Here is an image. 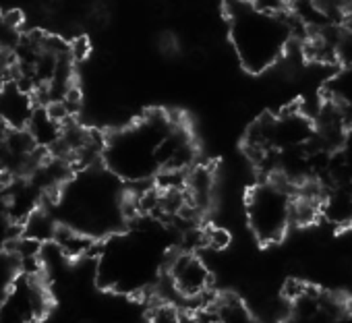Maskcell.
Listing matches in <instances>:
<instances>
[{
	"label": "cell",
	"instance_id": "2",
	"mask_svg": "<svg viewBox=\"0 0 352 323\" xmlns=\"http://www.w3.org/2000/svg\"><path fill=\"white\" fill-rule=\"evenodd\" d=\"M224 15L232 48L245 71L259 75L286 54L294 27L282 13L255 0H224Z\"/></svg>",
	"mask_w": 352,
	"mask_h": 323
},
{
	"label": "cell",
	"instance_id": "15",
	"mask_svg": "<svg viewBox=\"0 0 352 323\" xmlns=\"http://www.w3.org/2000/svg\"><path fill=\"white\" fill-rule=\"evenodd\" d=\"M21 274L17 257L11 251H0V298L7 294L15 278Z\"/></svg>",
	"mask_w": 352,
	"mask_h": 323
},
{
	"label": "cell",
	"instance_id": "17",
	"mask_svg": "<svg viewBox=\"0 0 352 323\" xmlns=\"http://www.w3.org/2000/svg\"><path fill=\"white\" fill-rule=\"evenodd\" d=\"M181 311L176 309L172 302L162 300L157 304L151 307L149 311V323H179L181 321Z\"/></svg>",
	"mask_w": 352,
	"mask_h": 323
},
{
	"label": "cell",
	"instance_id": "10",
	"mask_svg": "<svg viewBox=\"0 0 352 323\" xmlns=\"http://www.w3.org/2000/svg\"><path fill=\"white\" fill-rule=\"evenodd\" d=\"M63 124L65 122L56 120L46 110V106L42 104L38 108L34 106V110H32V114H30V118L25 122V129H28V133L32 135V139L36 141V145L40 149H54L60 135H63Z\"/></svg>",
	"mask_w": 352,
	"mask_h": 323
},
{
	"label": "cell",
	"instance_id": "3",
	"mask_svg": "<svg viewBox=\"0 0 352 323\" xmlns=\"http://www.w3.org/2000/svg\"><path fill=\"white\" fill-rule=\"evenodd\" d=\"M172 122L166 112H149L114 131L104 139L102 166L122 183L153 181L162 170L160 149Z\"/></svg>",
	"mask_w": 352,
	"mask_h": 323
},
{
	"label": "cell",
	"instance_id": "18",
	"mask_svg": "<svg viewBox=\"0 0 352 323\" xmlns=\"http://www.w3.org/2000/svg\"><path fill=\"white\" fill-rule=\"evenodd\" d=\"M19 224L7 214L5 205L0 203V251H9V245L15 241V230Z\"/></svg>",
	"mask_w": 352,
	"mask_h": 323
},
{
	"label": "cell",
	"instance_id": "4",
	"mask_svg": "<svg viewBox=\"0 0 352 323\" xmlns=\"http://www.w3.org/2000/svg\"><path fill=\"white\" fill-rule=\"evenodd\" d=\"M162 249L149 232L112 234L100 255V280L118 292H141L157 280Z\"/></svg>",
	"mask_w": 352,
	"mask_h": 323
},
{
	"label": "cell",
	"instance_id": "8",
	"mask_svg": "<svg viewBox=\"0 0 352 323\" xmlns=\"http://www.w3.org/2000/svg\"><path fill=\"white\" fill-rule=\"evenodd\" d=\"M166 271L172 290L183 298H199L210 290L212 274L201 257H197L195 253L185 251L174 255L168 261Z\"/></svg>",
	"mask_w": 352,
	"mask_h": 323
},
{
	"label": "cell",
	"instance_id": "1",
	"mask_svg": "<svg viewBox=\"0 0 352 323\" xmlns=\"http://www.w3.org/2000/svg\"><path fill=\"white\" fill-rule=\"evenodd\" d=\"M122 181L104 166H85L58 189V210L65 226H71L94 241L116 234L126 218Z\"/></svg>",
	"mask_w": 352,
	"mask_h": 323
},
{
	"label": "cell",
	"instance_id": "6",
	"mask_svg": "<svg viewBox=\"0 0 352 323\" xmlns=\"http://www.w3.org/2000/svg\"><path fill=\"white\" fill-rule=\"evenodd\" d=\"M317 122L300 108H286L257 120L249 133L251 151L261 159L267 153L305 149L317 141Z\"/></svg>",
	"mask_w": 352,
	"mask_h": 323
},
{
	"label": "cell",
	"instance_id": "14",
	"mask_svg": "<svg viewBox=\"0 0 352 323\" xmlns=\"http://www.w3.org/2000/svg\"><path fill=\"white\" fill-rule=\"evenodd\" d=\"M214 309L218 315V323H259L251 315V311L241 300H234V298L222 300Z\"/></svg>",
	"mask_w": 352,
	"mask_h": 323
},
{
	"label": "cell",
	"instance_id": "13",
	"mask_svg": "<svg viewBox=\"0 0 352 323\" xmlns=\"http://www.w3.org/2000/svg\"><path fill=\"white\" fill-rule=\"evenodd\" d=\"M327 102L342 112L344 120L352 118V67H344V71L329 81Z\"/></svg>",
	"mask_w": 352,
	"mask_h": 323
},
{
	"label": "cell",
	"instance_id": "5",
	"mask_svg": "<svg viewBox=\"0 0 352 323\" xmlns=\"http://www.w3.org/2000/svg\"><path fill=\"white\" fill-rule=\"evenodd\" d=\"M292 189L280 179H267L251 187L245 212L249 228L261 245H274L284 238L292 224Z\"/></svg>",
	"mask_w": 352,
	"mask_h": 323
},
{
	"label": "cell",
	"instance_id": "11",
	"mask_svg": "<svg viewBox=\"0 0 352 323\" xmlns=\"http://www.w3.org/2000/svg\"><path fill=\"white\" fill-rule=\"evenodd\" d=\"M327 185L344 183L352 187V126H348L338 143V147L329 153L327 164Z\"/></svg>",
	"mask_w": 352,
	"mask_h": 323
},
{
	"label": "cell",
	"instance_id": "16",
	"mask_svg": "<svg viewBox=\"0 0 352 323\" xmlns=\"http://www.w3.org/2000/svg\"><path fill=\"white\" fill-rule=\"evenodd\" d=\"M336 60L344 67H352V23H346L336 34Z\"/></svg>",
	"mask_w": 352,
	"mask_h": 323
},
{
	"label": "cell",
	"instance_id": "7",
	"mask_svg": "<svg viewBox=\"0 0 352 323\" xmlns=\"http://www.w3.org/2000/svg\"><path fill=\"white\" fill-rule=\"evenodd\" d=\"M48 304L50 298L38 274H19L0 298V323H38Z\"/></svg>",
	"mask_w": 352,
	"mask_h": 323
},
{
	"label": "cell",
	"instance_id": "9",
	"mask_svg": "<svg viewBox=\"0 0 352 323\" xmlns=\"http://www.w3.org/2000/svg\"><path fill=\"white\" fill-rule=\"evenodd\" d=\"M319 218H323L333 228L352 226V187L344 183L325 185L319 195Z\"/></svg>",
	"mask_w": 352,
	"mask_h": 323
},
{
	"label": "cell",
	"instance_id": "12",
	"mask_svg": "<svg viewBox=\"0 0 352 323\" xmlns=\"http://www.w3.org/2000/svg\"><path fill=\"white\" fill-rule=\"evenodd\" d=\"M52 241H54L56 249L65 257H69V259L83 257L91 249V245H94V238L91 236L83 234V232H79V230H75L71 226H65V224H58L56 226V232H54Z\"/></svg>",
	"mask_w": 352,
	"mask_h": 323
}]
</instances>
